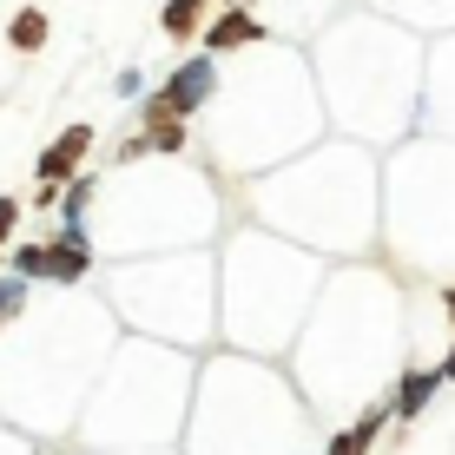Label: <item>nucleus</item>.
Wrapping results in <instances>:
<instances>
[{
	"label": "nucleus",
	"mask_w": 455,
	"mask_h": 455,
	"mask_svg": "<svg viewBox=\"0 0 455 455\" xmlns=\"http://www.w3.org/2000/svg\"><path fill=\"white\" fill-rule=\"evenodd\" d=\"M13 271H20V277H53V284H73V277L86 271L80 231H67V244H20V251H13Z\"/></svg>",
	"instance_id": "obj_1"
},
{
	"label": "nucleus",
	"mask_w": 455,
	"mask_h": 455,
	"mask_svg": "<svg viewBox=\"0 0 455 455\" xmlns=\"http://www.w3.org/2000/svg\"><path fill=\"white\" fill-rule=\"evenodd\" d=\"M92 146V132L86 125H73L67 139H60V146H46V159H40V179H46V192H60V185L73 179V165H80V152Z\"/></svg>",
	"instance_id": "obj_2"
},
{
	"label": "nucleus",
	"mask_w": 455,
	"mask_h": 455,
	"mask_svg": "<svg viewBox=\"0 0 455 455\" xmlns=\"http://www.w3.org/2000/svg\"><path fill=\"white\" fill-rule=\"evenodd\" d=\"M435 383H443V370H429V376H422V370H416V376H410V383H403V396H396V416H416V410H422V403H429V396H435Z\"/></svg>",
	"instance_id": "obj_3"
},
{
	"label": "nucleus",
	"mask_w": 455,
	"mask_h": 455,
	"mask_svg": "<svg viewBox=\"0 0 455 455\" xmlns=\"http://www.w3.org/2000/svg\"><path fill=\"white\" fill-rule=\"evenodd\" d=\"M258 34H264V27L251 20V13H231L225 27H212V53H218V46H244V40H258Z\"/></svg>",
	"instance_id": "obj_4"
},
{
	"label": "nucleus",
	"mask_w": 455,
	"mask_h": 455,
	"mask_svg": "<svg viewBox=\"0 0 455 455\" xmlns=\"http://www.w3.org/2000/svg\"><path fill=\"white\" fill-rule=\"evenodd\" d=\"M198 7H205V0H172V7H165V34H192Z\"/></svg>",
	"instance_id": "obj_5"
},
{
	"label": "nucleus",
	"mask_w": 455,
	"mask_h": 455,
	"mask_svg": "<svg viewBox=\"0 0 455 455\" xmlns=\"http://www.w3.org/2000/svg\"><path fill=\"white\" fill-rule=\"evenodd\" d=\"M13 40H20V46H40V40H46V13H34V7H27L20 20H13Z\"/></svg>",
	"instance_id": "obj_6"
},
{
	"label": "nucleus",
	"mask_w": 455,
	"mask_h": 455,
	"mask_svg": "<svg viewBox=\"0 0 455 455\" xmlns=\"http://www.w3.org/2000/svg\"><path fill=\"white\" fill-rule=\"evenodd\" d=\"M20 304H27V284H13V277H7V284H0V323L20 317Z\"/></svg>",
	"instance_id": "obj_7"
},
{
	"label": "nucleus",
	"mask_w": 455,
	"mask_h": 455,
	"mask_svg": "<svg viewBox=\"0 0 455 455\" xmlns=\"http://www.w3.org/2000/svg\"><path fill=\"white\" fill-rule=\"evenodd\" d=\"M13 225H20V205H13V198H0V244L13 238Z\"/></svg>",
	"instance_id": "obj_8"
}]
</instances>
